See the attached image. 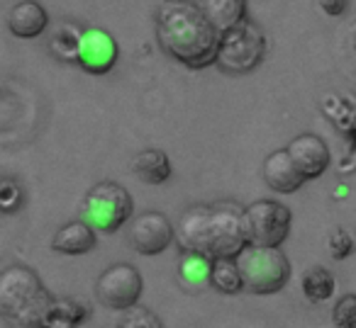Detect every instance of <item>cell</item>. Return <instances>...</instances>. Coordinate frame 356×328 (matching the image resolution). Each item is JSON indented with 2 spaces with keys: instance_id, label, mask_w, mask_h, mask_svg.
<instances>
[{
  "instance_id": "obj_17",
  "label": "cell",
  "mask_w": 356,
  "mask_h": 328,
  "mask_svg": "<svg viewBox=\"0 0 356 328\" xmlns=\"http://www.w3.org/2000/svg\"><path fill=\"white\" fill-rule=\"evenodd\" d=\"M198 6L220 32L232 30L247 20V0H200Z\"/></svg>"
},
{
  "instance_id": "obj_19",
  "label": "cell",
  "mask_w": 356,
  "mask_h": 328,
  "mask_svg": "<svg viewBox=\"0 0 356 328\" xmlns=\"http://www.w3.org/2000/svg\"><path fill=\"white\" fill-rule=\"evenodd\" d=\"M88 318V309L76 299H54L47 316V328H79Z\"/></svg>"
},
{
  "instance_id": "obj_29",
  "label": "cell",
  "mask_w": 356,
  "mask_h": 328,
  "mask_svg": "<svg viewBox=\"0 0 356 328\" xmlns=\"http://www.w3.org/2000/svg\"><path fill=\"white\" fill-rule=\"evenodd\" d=\"M193 3H200V0H193Z\"/></svg>"
},
{
  "instance_id": "obj_28",
  "label": "cell",
  "mask_w": 356,
  "mask_h": 328,
  "mask_svg": "<svg viewBox=\"0 0 356 328\" xmlns=\"http://www.w3.org/2000/svg\"><path fill=\"white\" fill-rule=\"evenodd\" d=\"M349 132L354 134V144H356V117H354V122H349Z\"/></svg>"
},
{
  "instance_id": "obj_5",
  "label": "cell",
  "mask_w": 356,
  "mask_h": 328,
  "mask_svg": "<svg viewBox=\"0 0 356 328\" xmlns=\"http://www.w3.org/2000/svg\"><path fill=\"white\" fill-rule=\"evenodd\" d=\"M134 212V200L120 182L103 180L88 190L83 200V219L98 234H115L129 221Z\"/></svg>"
},
{
  "instance_id": "obj_11",
  "label": "cell",
  "mask_w": 356,
  "mask_h": 328,
  "mask_svg": "<svg viewBox=\"0 0 356 328\" xmlns=\"http://www.w3.org/2000/svg\"><path fill=\"white\" fill-rule=\"evenodd\" d=\"M288 153H291L293 163L298 166V171L307 178V180H315L322 173L330 168V146L322 141L317 134H300L288 144Z\"/></svg>"
},
{
  "instance_id": "obj_9",
  "label": "cell",
  "mask_w": 356,
  "mask_h": 328,
  "mask_svg": "<svg viewBox=\"0 0 356 328\" xmlns=\"http://www.w3.org/2000/svg\"><path fill=\"white\" fill-rule=\"evenodd\" d=\"M176 239L173 224L161 212H144L134 216L129 224L127 241L139 255H159L168 248Z\"/></svg>"
},
{
  "instance_id": "obj_1",
  "label": "cell",
  "mask_w": 356,
  "mask_h": 328,
  "mask_svg": "<svg viewBox=\"0 0 356 328\" xmlns=\"http://www.w3.org/2000/svg\"><path fill=\"white\" fill-rule=\"evenodd\" d=\"M159 46L186 69H208L218 61L222 32L193 0H166L156 15Z\"/></svg>"
},
{
  "instance_id": "obj_24",
  "label": "cell",
  "mask_w": 356,
  "mask_h": 328,
  "mask_svg": "<svg viewBox=\"0 0 356 328\" xmlns=\"http://www.w3.org/2000/svg\"><path fill=\"white\" fill-rule=\"evenodd\" d=\"M334 328H356V294H344L332 309Z\"/></svg>"
},
{
  "instance_id": "obj_23",
  "label": "cell",
  "mask_w": 356,
  "mask_h": 328,
  "mask_svg": "<svg viewBox=\"0 0 356 328\" xmlns=\"http://www.w3.org/2000/svg\"><path fill=\"white\" fill-rule=\"evenodd\" d=\"M118 328H163V321L147 307H132L127 309L122 318H120Z\"/></svg>"
},
{
  "instance_id": "obj_18",
  "label": "cell",
  "mask_w": 356,
  "mask_h": 328,
  "mask_svg": "<svg viewBox=\"0 0 356 328\" xmlns=\"http://www.w3.org/2000/svg\"><path fill=\"white\" fill-rule=\"evenodd\" d=\"M210 284L220 294H239L244 289V277L239 270L237 258H215L213 273H210Z\"/></svg>"
},
{
  "instance_id": "obj_6",
  "label": "cell",
  "mask_w": 356,
  "mask_h": 328,
  "mask_svg": "<svg viewBox=\"0 0 356 328\" xmlns=\"http://www.w3.org/2000/svg\"><path fill=\"white\" fill-rule=\"evenodd\" d=\"M264 54H266V40L261 30L244 20L242 25L222 32L215 66H220L227 74H249L261 64Z\"/></svg>"
},
{
  "instance_id": "obj_8",
  "label": "cell",
  "mask_w": 356,
  "mask_h": 328,
  "mask_svg": "<svg viewBox=\"0 0 356 328\" xmlns=\"http://www.w3.org/2000/svg\"><path fill=\"white\" fill-rule=\"evenodd\" d=\"M144 279L134 265L118 263L110 265L95 282V297L103 307L118 309V311H127V309L137 307L139 297H142Z\"/></svg>"
},
{
  "instance_id": "obj_13",
  "label": "cell",
  "mask_w": 356,
  "mask_h": 328,
  "mask_svg": "<svg viewBox=\"0 0 356 328\" xmlns=\"http://www.w3.org/2000/svg\"><path fill=\"white\" fill-rule=\"evenodd\" d=\"M98 231L88 224L86 219L79 221H69V224L59 226L51 236V248L56 253H64V255H83L90 253L98 243Z\"/></svg>"
},
{
  "instance_id": "obj_15",
  "label": "cell",
  "mask_w": 356,
  "mask_h": 328,
  "mask_svg": "<svg viewBox=\"0 0 356 328\" xmlns=\"http://www.w3.org/2000/svg\"><path fill=\"white\" fill-rule=\"evenodd\" d=\"M132 171L147 185H163L171 178L173 168L166 151H161V148H144V151H139L134 156Z\"/></svg>"
},
{
  "instance_id": "obj_7",
  "label": "cell",
  "mask_w": 356,
  "mask_h": 328,
  "mask_svg": "<svg viewBox=\"0 0 356 328\" xmlns=\"http://www.w3.org/2000/svg\"><path fill=\"white\" fill-rule=\"evenodd\" d=\"M293 214L276 200H257L244 207V229L254 245H281L291 236Z\"/></svg>"
},
{
  "instance_id": "obj_16",
  "label": "cell",
  "mask_w": 356,
  "mask_h": 328,
  "mask_svg": "<svg viewBox=\"0 0 356 328\" xmlns=\"http://www.w3.org/2000/svg\"><path fill=\"white\" fill-rule=\"evenodd\" d=\"M215 258L200 253V250H181L178 260V279L188 289H200L210 284V273H213Z\"/></svg>"
},
{
  "instance_id": "obj_22",
  "label": "cell",
  "mask_w": 356,
  "mask_h": 328,
  "mask_svg": "<svg viewBox=\"0 0 356 328\" xmlns=\"http://www.w3.org/2000/svg\"><path fill=\"white\" fill-rule=\"evenodd\" d=\"M327 248H330L332 258H337V260L349 258V255L356 250L354 231L344 229V226H337V229H332L330 239H327Z\"/></svg>"
},
{
  "instance_id": "obj_27",
  "label": "cell",
  "mask_w": 356,
  "mask_h": 328,
  "mask_svg": "<svg viewBox=\"0 0 356 328\" xmlns=\"http://www.w3.org/2000/svg\"><path fill=\"white\" fill-rule=\"evenodd\" d=\"M349 42H351V46L356 49V20H354V25H351V30H349Z\"/></svg>"
},
{
  "instance_id": "obj_2",
  "label": "cell",
  "mask_w": 356,
  "mask_h": 328,
  "mask_svg": "<svg viewBox=\"0 0 356 328\" xmlns=\"http://www.w3.org/2000/svg\"><path fill=\"white\" fill-rule=\"evenodd\" d=\"M181 250H200L210 258H237L249 245L244 209L234 205H198L184 212L176 226Z\"/></svg>"
},
{
  "instance_id": "obj_21",
  "label": "cell",
  "mask_w": 356,
  "mask_h": 328,
  "mask_svg": "<svg viewBox=\"0 0 356 328\" xmlns=\"http://www.w3.org/2000/svg\"><path fill=\"white\" fill-rule=\"evenodd\" d=\"M81 35L83 32L79 27H74L71 22H64L59 25V30L49 37V49L54 56L64 61H79V46H81Z\"/></svg>"
},
{
  "instance_id": "obj_12",
  "label": "cell",
  "mask_w": 356,
  "mask_h": 328,
  "mask_svg": "<svg viewBox=\"0 0 356 328\" xmlns=\"http://www.w3.org/2000/svg\"><path fill=\"white\" fill-rule=\"evenodd\" d=\"M261 171H264V182H266L273 192H281V195H291L302 182H307V178L302 175L296 163H293L288 148L268 153Z\"/></svg>"
},
{
  "instance_id": "obj_3",
  "label": "cell",
  "mask_w": 356,
  "mask_h": 328,
  "mask_svg": "<svg viewBox=\"0 0 356 328\" xmlns=\"http://www.w3.org/2000/svg\"><path fill=\"white\" fill-rule=\"evenodd\" d=\"M54 297L27 265H10L0 275V313L10 328H47Z\"/></svg>"
},
{
  "instance_id": "obj_25",
  "label": "cell",
  "mask_w": 356,
  "mask_h": 328,
  "mask_svg": "<svg viewBox=\"0 0 356 328\" xmlns=\"http://www.w3.org/2000/svg\"><path fill=\"white\" fill-rule=\"evenodd\" d=\"M22 187L20 182H15L13 178H6L3 180V187H0V209L6 212V214H13L22 207Z\"/></svg>"
},
{
  "instance_id": "obj_14",
  "label": "cell",
  "mask_w": 356,
  "mask_h": 328,
  "mask_svg": "<svg viewBox=\"0 0 356 328\" xmlns=\"http://www.w3.org/2000/svg\"><path fill=\"white\" fill-rule=\"evenodd\" d=\"M49 25V15L37 0H22L8 12V27L20 40H35Z\"/></svg>"
},
{
  "instance_id": "obj_4",
  "label": "cell",
  "mask_w": 356,
  "mask_h": 328,
  "mask_svg": "<svg viewBox=\"0 0 356 328\" xmlns=\"http://www.w3.org/2000/svg\"><path fill=\"white\" fill-rule=\"evenodd\" d=\"M239 270L244 277V289L257 297L281 292L291 277V263L281 245H254L249 243L237 255Z\"/></svg>"
},
{
  "instance_id": "obj_10",
  "label": "cell",
  "mask_w": 356,
  "mask_h": 328,
  "mask_svg": "<svg viewBox=\"0 0 356 328\" xmlns=\"http://www.w3.org/2000/svg\"><path fill=\"white\" fill-rule=\"evenodd\" d=\"M118 56L120 46L110 32L98 30V27L83 30L79 46V61H76L81 69L93 76H103L108 71H113V66L118 64Z\"/></svg>"
},
{
  "instance_id": "obj_26",
  "label": "cell",
  "mask_w": 356,
  "mask_h": 328,
  "mask_svg": "<svg viewBox=\"0 0 356 328\" xmlns=\"http://www.w3.org/2000/svg\"><path fill=\"white\" fill-rule=\"evenodd\" d=\"M317 6L330 17H339V15H344L346 8H349V0H317Z\"/></svg>"
},
{
  "instance_id": "obj_20",
  "label": "cell",
  "mask_w": 356,
  "mask_h": 328,
  "mask_svg": "<svg viewBox=\"0 0 356 328\" xmlns=\"http://www.w3.org/2000/svg\"><path fill=\"white\" fill-rule=\"evenodd\" d=\"M334 275L330 273L327 268L322 265H312L302 273V279H300V287H302V294H305L310 302L320 304V302H327V299L334 294Z\"/></svg>"
}]
</instances>
